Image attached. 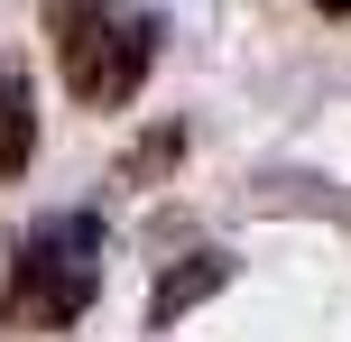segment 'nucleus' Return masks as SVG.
<instances>
[{
	"mask_svg": "<svg viewBox=\"0 0 351 342\" xmlns=\"http://www.w3.org/2000/svg\"><path fill=\"white\" fill-rule=\"evenodd\" d=\"M176 148H185V121H167V130H148V139H139V158H130L121 176H130V185H148V176H167V167H176Z\"/></svg>",
	"mask_w": 351,
	"mask_h": 342,
	"instance_id": "obj_5",
	"label": "nucleus"
},
{
	"mask_svg": "<svg viewBox=\"0 0 351 342\" xmlns=\"http://www.w3.org/2000/svg\"><path fill=\"white\" fill-rule=\"evenodd\" d=\"M47 37L65 65V93L84 111L139 102V84L158 74V19L121 10V0H47Z\"/></svg>",
	"mask_w": 351,
	"mask_h": 342,
	"instance_id": "obj_2",
	"label": "nucleus"
},
{
	"mask_svg": "<svg viewBox=\"0 0 351 342\" xmlns=\"http://www.w3.org/2000/svg\"><path fill=\"white\" fill-rule=\"evenodd\" d=\"M231 287V250H194V259H176V269L158 278V296H148V324H185L194 306H204V296H222Z\"/></svg>",
	"mask_w": 351,
	"mask_h": 342,
	"instance_id": "obj_3",
	"label": "nucleus"
},
{
	"mask_svg": "<svg viewBox=\"0 0 351 342\" xmlns=\"http://www.w3.org/2000/svg\"><path fill=\"white\" fill-rule=\"evenodd\" d=\"M315 10H324V19H351V0H315Z\"/></svg>",
	"mask_w": 351,
	"mask_h": 342,
	"instance_id": "obj_6",
	"label": "nucleus"
},
{
	"mask_svg": "<svg viewBox=\"0 0 351 342\" xmlns=\"http://www.w3.org/2000/svg\"><path fill=\"white\" fill-rule=\"evenodd\" d=\"M28 158H37V84H28V65L0 56V185L28 176Z\"/></svg>",
	"mask_w": 351,
	"mask_h": 342,
	"instance_id": "obj_4",
	"label": "nucleus"
},
{
	"mask_svg": "<svg viewBox=\"0 0 351 342\" xmlns=\"http://www.w3.org/2000/svg\"><path fill=\"white\" fill-rule=\"evenodd\" d=\"M102 296V222L93 213H47L19 232L10 287H0V324L10 333H65Z\"/></svg>",
	"mask_w": 351,
	"mask_h": 342,
	"instance_id": "obj_1",
	"label": "nucleus"
}]
</instances>
